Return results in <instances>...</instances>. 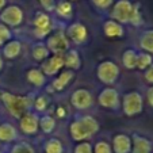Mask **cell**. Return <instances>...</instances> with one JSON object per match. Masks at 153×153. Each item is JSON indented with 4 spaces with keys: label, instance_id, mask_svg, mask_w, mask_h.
I'll return each mask as SVG.
<instances>
[{
    "label": "cell",
    "instance_id": "obj_1",
    "mask_svg": "<svg viewBox=\"0 0 153 153\" xmlns=\"http://www.w3.org/2000/svg\"><path fill=\"white\" fill-rule=\"evenodd\" d=\"M100 130V123L92 115L88 114H81L77 115L71 121L68 126V133L72 141L81 142L90 141L92 137H95Z\"/></svg>",
    "mask_w": 153,
    "mask_h": 153
},
{
    "label": "cell",
    "instance_id": "obj_2",
    "mask_svg": "<svg viewBox=\"0 0 153 153\" xmlns=\"http://www.w3.org/2000/svg\"><path fill=\"white\" fill-rule=\"evenodd\" d=\"M96 79L107 87H114L121 77V69L113 60H104L96 65Z\"/></svg>",
    "mask_w": 153,
    "mask_h": 153
},
{
    "label": "cell",
    "instance_id": "obj_3",
    "mask_svg": "<svg viewBox=\"0 0 153 153\" xmlns=\"http://www.w3.org/2000/svg\"><path fill=\"white\" fill-rule=\"evenodd\" d=\"M1 100L4 102L6 107L8 108L10 114L15 118H20L22 115L29 111V108L33 106V100L29 96H20V95H12L10 92L1 94Z\"/></svg>",
    "mask_w": 153,
    "mask_h": 153
},
{
    "label": "cell",
    "instance_id": "obj_4",
    "mask_svg": "<svg viewBox=\"0 0 153 153\" xmlns=\"http://www.w3.org/2000/svg\"><path fill=\"white\" fill-rule=\"evenodd\" d=\"M145 99L140 91H129L121 98V110L126 117H137L144 111Z\"/></svg>",
    "mask_w": 153,
    "mask_h": 153
},
{
    "label": "cell",
    "instance_id": "obj_5",
    "mask_svg": "<svg viewBox=\"0 0 153 153\" xmlns=\"http://www.w3.org/2000/svg\"><path fill=\"white\" fill-rule=\"evenodd\" d=\"M33 34L37 39H46V37L54 30V20L50 16V14L45 11L35 12L33 19Z\"/></svg>",
    "mask_w": 153,
    "mask_h": 153
},
{
    "label": "cell",
    "instance_id": "obj_6",
    "mask_svg": "<svg viewBox=\"0 0 153 153\" xmlns=\"http://www.w3.org/2000/svg\"><path fill=\"white\" fill-rule=\"evenodd\" d=\"M45 45L49 49L50 54H65L71 49V42L68 41L64 30H53L46 37Z\"/></svg>",
    "mask_w": 153,
    "mask_h": 153
},
{
    "label": "cell",
    "instance_id": "obj_7",
    "mask_svg": "<svg viewBox=\"0 0 153 153\" xmlns=\"http://www.w3.org/2000/svg\"><path fill=\"white\" fill-rule=\"evenodd\" d=\"M121 94L115 87H104L99 92L96 100H98L99 106L104 110L117 111L121 108Z\"/></svg>",
    "mask_w": 153,
    "mask_h": 153
},
{
    "label": "cell",
    "instance_id": "obj_8",
    "mask_svg": "<svg viewBox=\"0 0 153 153\" xmlns=\"http://www.w3.org/2000/svg\"><path fill=\"white\" fill-rule=\"evenodd\" d=\"M64 33L67 35L68 41L76 46L80 45H85L90 39V31L88 27L81 22H72V23L67 25V27L64 29Z\"/></svg>",
    "mask_w": 153,
    "mask_h": 153
},
{
    "label": "cell",
    "instance_id": "obj_9",
    "mask_svg": "<svg viewBox=\"0 0 153 153\" xmlns=\"http://www.w3.org/2000/svg\"><path fill=\"white\" fill-rule=\"evenodd\" d=\"M133 1L131 0H115L111 7V10L108 11V16L110 19L115 20L121 25H129L130 15L133 11Z\"/></svg>",
    "mask_w": 153,
    "mask_h": 153
},
{
    "label": "cell",
    "instance_id": "obj_10",
    "mask_svg": "<svg viewBox=\"0 0 153 153\" xmlns=\"http://www.w3.org/2000/svg\"><path fill=\"white\" fill-rule=\"evenodd\" d=\"M71 104L77 111H87L95 104V98L90 90L81 87L71 94Z\"/></svg>",
    "mask_w": 153,
    "mask_h": 153
},
{
    "label": "cell",
    "instance_id": "obj_11",
    "mask_svg": "<svg viewBox=\"0 0 153 153\" xmlns=\"http://www.w3.org/2000/svg\"><path fill=\"white\" fill-rule=\"evenodd\" d=\"M64 69V54H50L41 64V71L46 77H54Z\"/></svg>",
    "mask_w": 153,
    "mask_h": 153
},
{
    "label": "cell",
    "instance_id": "obj_12",
    "mask_svg": "<svg viewBox=\"0 0 153 153\" xmlns=\"http://www.w3.org/2000/svg\"><path fill=\"white\" fill-rule=\"evenodd\" d=\"M23 18L25 14L22 11V8L18 6H8L1 11L0 14V19L3 22V25H6L7 27L11 26V27H16L19 25H22L23 22Z\"/></svg>",
    "mask_w": 153,
    "mask_h": 153
},
{
    "label": "cell",
    "instance_id": "obj_13",
    "mask_svg": "<svg viewBox=\"0 0 153 153\" xmlns=\"http://www.w3.org/2000/svg\"><path fill=\"white\" fill-rule=\"evenodd\" d=\"M38 121H39V117L38 114L31 113V111H27L25 115H22L19 118V129L22 130L23 134L27 136H34L38 133Z\"/></svg>",
    "mask_w": 153,
    "mask_h": 153
},
{
    "label": "cell",
    "instance_id": "obj_14",
    "mask_svg": "<svg viewBox=\"0 0 153 153\" xmlns=\"http://www.w3.org/2000/svg\"><path fill=\"white\" fill-rule=\"evenodd\" d=\"M75 72L73 71H69V69H62L57 76H54L52 81V91L54 92H62L68 88L71 83L75 80Z\"/></svg>",
    "mask_w": 153,
    "mask_h": 153
},
{
    "label": "cell",
    "instance_id": "obj_15",
    "mask_svg": "<svg viewBox=\"0 0 153 153\" xmlns=\"http://www.w3.org/2000/svg\"><path fill=\"white\" fill-rule=\"evenodd\" d=\"M113 153H130L131 152V136L126 133H117L111 140Z\"/></svg>",
    "mask_w": 153,
    "mask_h": 153
},
{
    "label": "cell",
    "instance_id": "obj_16",
    "mask_svg": "<svg viewBox=\"0 0 153 153\" xmlns=\"http://www.w3.org/2000/svg\"><path fill=\"white\" fill-rule=\"evenodd\" d=\"M130 153H153V142L142 134L134 133L131 136V152Z\"/></svg>",
    "mask_w": 153,
    "mask_h": 153
},
{
    "label": "cell",
    "instance_id": "obj_17",
    "mask_svg": "<svg viewBox=\"0 0 153 153\" xmlns=\"http://www.w3.org/2000/svg\"><path fill=\"white\" fill-rule=\"evenodd\" d=\"M53 12L57 15L58 19L64 20V22H71L73 18V14H75L73 3L69 0H57V4H56Z\"/></svg>",
    "mask_w": 153,
    "mask_h": 153
},
{
    "label": "cell",
    "instance_id": "obj_18",
    "mask_svg": "<svg viewBox=\"0 0 153 153\" xmlns=\"http://www.w3.org/2000/svg\"><path fill=\"white\" fill-rule=\"evenodd\" d=\"M102 30H103V34L106 35L107 38H121L125 35V26L113 19H106L103 22V26H102Z\"/></svg>",
    "mask_w": 153,
    "mask_h": 153
},
{
    "label": "cell",
    "instance_id": "obj_19",
    "mask_svg": "<svg viewBox=\"0 0 153 153\" xmlns=\"http://www.w3.org/2000/svg\"><path fill=\"white\" fill-rule=\"evenodd\" d=\"M81 64H83V60H81V56L77 49H72V48H71V49L64 54V68H65V69L76 72L77 69L81 68Z\"/></svg>",
    "mask_w": 153,
    "mask_h": 153
},
{
    "label": "cell",
    "instance_id": "obj_20",
    "mask_svg": "<svg viewBox=\"0 0 153 153\" xmlns=\"http://www.w3.org/2000/svg\"><path fill=\"white\" fill-rule=\"evenodd\" d=\"M138 48L141 52L153 56V29H146L138 37Z\"/></svg>",
    "mask_w": 153,
    "mask_h": 153
},
{
    "label": "cell",
    "instance_id": "obj_21",
    "mask_svg": "<svg viewBox=\"0 0 153 153\" xmlns=\"http://www.w3.org/2000/svg\"><path fill=\"white\" fill-rule=\"evenodd\" d=\"M26 79L31 85L37 87V88H42L46 84V76L43 75V72L41 71V68H31L27 71Z\"/></svg>",
    "mask_w": 153,
    "mask_h": 153
},
{
    "label": "cell",
    "instance_id": "obj_22",
    "mask_svg": "<svg viewBox=\"0 0 153 153\" xmlns=\"http://www.w3.org/2000/svg\"><path fill=\"white\" fill-rule=\"evenodd\" d=\"M38 126L39 130L45 134H52L56 130L57 126V121H56V117L50 115V114H43L39 117V121H38Z\"/></svg>",
    "mask_w": 153,
    "mask_h": 153
},
{
    "label": "cell",
    "instance_id": "obj_23",
    "mask_svg": "<svg viewBox=\"0 0 153 153\" xmlns=\"http://www.w3.org/2000/svg\"><path fill=\"white\" fill-rule=\"evenodd\" d=\"M137 54H138V50L133 49V48H129V49L123 50L121 60H122V65L125 67V69H127V71H134L136 69Z\"/></svg>",
    "mask_w": 153,
    "mask_h": 153
},
{
    "label": "cell",
    "instance_id": "obj_24",
    "mask_svg": "<svg viewBox=\"0 0 153 153\" xmlns=\"http://www.w3.org/2000/svg\"><path fill=\"white\" fill-rule=\"evenodd\" d=\"M49 56H50V52H49V49L46 48L45 42H37L34 46H33V49H31V57L34 58V61L42 64L43 61L49 57Z\"/></svg>",
    "mask_w": 153,
    "mask_h": 153
},
{
    "label": "cell",
    "instance_id": "obj_25",
    "mask_svg": "<svg viewBox=\"0 0 153 153\" xmlns=\"http://www.w3.org/2000/svg\"><path fill=\"white\" fill-rule=\"evenodd\" d=\"M18 138V131L11 123H1L0 125V141L1 142H11Z\"/></svg>",
    "mask_w": 153,
    "mask_h": 153
},
{
    "label": "cell",
    "instance_id": "obj_26",
    "mask_svg": "<svg viewBox=\"0 0 153 153\" xmlns=\"http://www.w3.org/2000/svg\"><path fill=\"white\" fill-rule=\"evenodd\" d=\"M20 52H22V43H20V41H10V42L6 43V46L3 48V54L6 58H10V60H12V58H16L20 54Z\"/></svg>",
    "mask_w": 153,
    "mask_h": 153
},
{
    "label": "cell",
    "instance_id": "obj_27",
    "mask_svg": "<svg viewBox=\"0 0 153 153\" xmlns=\"http://www.w3.org/2000/svg\"><path fill=\"white\" fill-rule=\"evenodd\" d=\"M43 150H45V153H65L62 141L60 138H56V137L46 140V142L43 145Z\"/></svg>",
    "mask_w": 153,
    "mask_h": 153
},
{
    "label": "cell",
    "instance_id": "obj_28",
    "mask_svg": "<svg viewBox=\"0 0 153 153\" xmlns=\"http://www.w3.org/2000/svg\"><path fill=\"white\" fill-rule=\"evenodd\" d=\"M129 25H131L133 27H142L145 25V19L144 15H142L141 4L140 3L133 4V11H131V15H130Z\"/></svg>",
    "mask_w": 153,
    "mask_h": 153
},
{
    "label": "cell",
    "instance_id": "obj_29",
    "mask_svg": "<svg viewBox=\"0 0 153 153\" xmlns=\"http://www.w3.org/2000/svg\"><path fill=\"white\" fill-rule=\"evenodd\" d=\"M49 104H50V99H49V96L45 95V94H39V95H37L34 98V100H33V107H34L35 114L45 113V111L48 110Z\"/></svg>",
    "mask_w": 153,
    "mask_h": 153
},
{
    "label": "cell",
    "instance_id": "obj_30",
    "mask_svg": "<svg viewBox=\"0 0 153 153\" xmlns=\"http://www.w3.org/2000/svg\"><path fill=\"white\" fill-rule=\"evenodd\" d=\"M153 64V56L149 54V53L145 52H138L137 54V64H136V69L138 71H146L148 68Z\"/></svg>",
    "mask_w": 153,
    "mask_h": 153
},
{
    "label": "cell",
    "instance_id": "obj_31",
    "mask_svg": "<svg viewBox=\"0 0 153 153\" xmlns=\"http://www.w3.org/2000/svg\"><path fill=\"white\" fill-rule=\"evenodd\" d=\"M94 153H113V148H111V142L107 140H98L96 142L92 144Z\"/></svg>",
    "mask_w": 153,
    "mask_h": 153
},
{
    "label": "cell",
    "instance_id": "obj_32",
    "mask_svg": "<svg viewBox=\"0 0 153 153\" xmlns=\"http://www.w3.org/2000/svg\"><path fill=\"white\" fill-rule=\"evenodd\" d=\"M115 0H91L92 7L99 12H106L110 11Z\"/></svg>",
    "mask_w": 153,
    "mask_h": 153
},
{
    "label": "cell",
    "instance_id": "obj_33",
    "mask_svg": "<svg viewBox=\"0 0 153 153\" xmlns=\"http://www.w3.org/2000/svg\"><path fill=\"white\" fill-rule=\"evenodd\" d=\"M11 153H35V149L29 142H18L12 146Z\"/></svg>",
    "mask_w": 153,
    "mask_h": 153
},
{
    "label": "cell",
    "instance_id": "obj_34",
    "mask_svg": "<svg viewBox=\"0 0 153 153\" xmlns=\"http://www.w3.org/2000/svg\"><path fill=\"white\" fill-rule=\"evenodd\" d=\"M73 153H94L92 142H91V141L76 142L75 148H73Z\"/></svg>",
    "mask_w": 153,
    "mask_h": 153
},
{
    "label": "cell",
    "instance_id": "obj_35",
    "mask_svg": "<svg viewBox=\"0 0 153 153\" xmlns=\"http://www.w3.org/2000/svg\"><path fill=\"white\" fill-rule=\"evenodd\" d=\"M10 38H11V31H10V29L6 25L0 23V46L4 45L7 41H10Z\"/></svg>",
    "mask_w": 153,
    "mask_h": 153
},
{
    "label": "cell",
    "instance_id": "obj_36",
    "mask_svg": "<svg viewBox=\"0 0 153 153\" xmlns=\"http://www.w3.org/2000/svg\"><path fill=\"white\" fill-rule=\"evenodd\" d=\"M41 4V7L43 8V11L50 14V12L54 11V7L57 4V0H38Z\"/></svg>",
    "mask_w": 153,
    "mask_h": 153
},
{
    "label": "cell",
    "instance_id": "obj_37",
    "mask_svg": "<svg viewBox=\"0 0 153 153\" xmlns=\"http://www.w3.org/2000/svg\"><path fill=\"white\" fill-rule=\"evenodd\" d=\"M144 80H145V83H148L149 85H153V64L146 71H144Z\"/></svg>",
    "mask_w": 153,
    "mask_h": 153
},
{
    "label": "cell",
    "instance_id": "obj_38",
    "mask_svg": "<svg viewBox=\"0 0 153 153\" xmlns=\"http://www.w3.org/2000/svg\"><path fill=\"white\" fill-rule=\"evenodd\" d=\"M144 99L146 100V103L149 104L150 108H153V85H150L146 88V92H145Z\"/></svg>",
    "mask_w": 153,
    "mask_h": 153
},
{
    "label": "cell",
    "instance_id": "obj_39",
    "mask_svg": "<svg viewBox=\"0 0 153 153\" xmlns=\"http://www.w3.org/2000/svg\"><path fill=\"white\" fill-rule=\"evenodd\" d=\"M56 115H57V118H60V119L65 118V117H67V110H65L62 106H58L57 110H56Z\"/></svg>",
    "mask_w": 153,
    "mask_h": 153
},
{
    "label": "cell",
    "instance_id": "obj_40",
    "mask_svg": "<svg viewBox=\"0 0 153 153\" xmlns=\"http://www.w3.org/2000/svg\"><path fill=\"white\" fill-rule=\"evenodd\" d=\"M7 0H0V11H3V8L6 7Z\"/></svg>",
    "mask_w": 153,
    "mask_h": 153
},
{
    "label": "cell",
    "instance_id": "obj_41",
    "mask_svg": "<svg viewBox=\"0 0 153 153\" xmlns=\"http://www.w3.org/2000/svg\"><path fill=\"white\" fill-rule=\"evenodd\" d=\"M3 68V60H1V57H0V69Z\"/></svg>",
    "mask_w": 153,
    "mask_h": 153
},
{
    "label": "cell",
    "instance_id": "obj_42",
    "mask_svg": "<svg viewBox=\"0 0 153 153\" xmlns=\"http://www.w3.org/2000/svg\"><path fill=\"white\" fill-rule=\"evenodd\" d=\"M69 1H72V3H73V1H77V0H69Z\"/></svg>",
    "mask_w": 153,
    "mask_h": 153
},
{
    "label": "cell",
    "instance_id": "obj_43",
    "mask_svg": "<svg viewBox=\"0 0 153 153\" xmlns=\"http://www.w3.org/2000/svg\"><path fill=\"white\" fill-rule=\"evenodd\" d=\"M0 153H1V152H0Z\"/></svg>",
    "mask_w": 153,
    "mask_h": 153
}]
</instances>
